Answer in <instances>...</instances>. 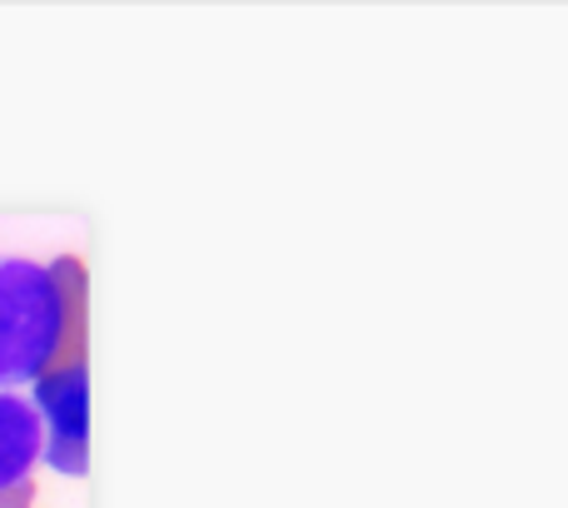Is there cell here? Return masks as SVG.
<instances>
[{
	"instance_id": "6da1fadb",
	"label": "cell",
	"mask_w": 568,
	"mask_h": 508,
	"mask_svg": "<svg viewBox=\"0 0 568 508\" xmlns=\"http://www.w3.org/2000/svg\"><path fill=\"white\" fill-rule=\"evenodd\" d=\"M65 299L45 264L0 260V394L26 389L55 364Z\"/></svg>"
},
{
	"instance_id": "7a4b0ae2",
	"label": "cell",
	"mask_w": 568,
	"mask_h": 508,
	"mask_svg": "<svg viewBox=\"0 0 568 508\" xmlns=\"http://www.w3.org/2000/svg\"><path fill=\"white\" fill-rule=\"evenodd\" d=\"M36 414H40V434L45 449L40 459L65 479H80L90 469V379L85 364L70 369H45L36 379Z\"/></svg>"
},
{
	"instance_id": "3957f363",
	"label": "cell",
	"mask_w": 568,
	"mask_h": 508,
	"mask_svg": "<svg viewBox=\"0 0 568 508\" xmlns=\"http://www.w3.org/2000/svg\"><path fill=\"white\" fill-rule=\"evenodd\" d=\"M40 449H45V434H40L36 404H26L20 394H0V489L26 479Z\"/></svg>"
},
{
	"instance_id": "277c9868",
	"label": "cell",
	"mask_w": 568,
	"mask_h": 508,
	"mask_svg": "<svg viewBox=\"0 0 568 508\" xmlns=\"http://www.w3.org/2000/svg\"><path fill=\"white\" fill-rule=\"evenodd\" d=\"M50 274H55L60 299H65V334H60V354L50 369H70V364H85V264L65 254L50 264Z\"/></svg>"
},
{
	"instance_id": "5b68a950",
	"label": "cell",
	"mask_w": 568,
	"mask_h": 508,
	"mask_svg": "<svg viewBox=\"0 0 568 508\" xmlns=\"http://www.w3.org/2000/svg\"><path fill=\"white\" fill-rule=\"evenodd\" d=\"M30 499H36V489H30V479L6 484V489H0V508H30Z\"/></svg>"
}]
</instances>
